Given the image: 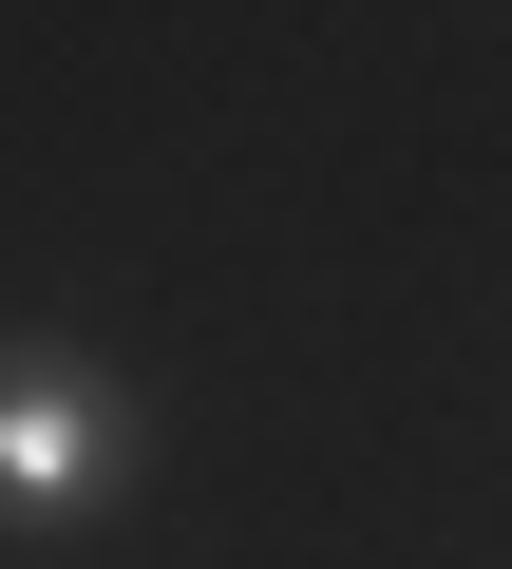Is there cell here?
Here are the masks:
<instances>
[{"instance_id": "6da1fadb", "label": "cell", "mask_w": 512, "mask_h": 569, "mask_svg": "<svg viewBox=\"0 0 512 569\" xmlns=\"http://www.w3.org/2000/svg\"><path fill=\"white\" fill-rule=\"evenodd\" d=\"M133 380L96 361V342H58V323H0V550H58L114 475H133Z\"/></svg>"}]
</instances>
